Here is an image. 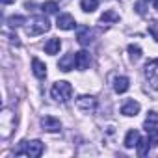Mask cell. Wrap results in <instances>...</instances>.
Wrapping results in <instances>:
<instances>
[{"label": "cell", "instance_id": "cell-10", "mask_svg": "<svg viewBox=\"0 0 158 158\" xmlns=\"http://www.w3.org/2000/svg\"><path fill=\"white\" fill-rule=\"evenodd\" d=\"M58 67H60L63 73H69L71 69H74V67H76V56H74V54H65V56L60 60Z\"/></svg>", "mask_w": 158, "mask_h": 158}, {"label": "cell", "instance_id": "cell-28", "mask_svg": "<svg viewBox=\"0 0 158 158\" xmlns=\"http://www.w3.org/2000/svg\"><path fill=\"white\" fill-rule=\"evenodd\" d=\"M145 2H154V0H145Z\"/></svg>", "mask_w": 158, "mask_h": 158}, {"label": "cell", "instance_id": "cell-15", "mask_svg": "<svg viewBox=\"0 0 158 158\" xmlns=\"http://www.w3.org/2000/svg\"><path fill=\"white\" fill-rule=\"evenodd\" d=\"M128 86H130V82H128L127 76H117L115 80H114V89H115V93H125V91H128Z\"/></svg>", "mask_w": 158, "mask_h": 158}, {"label": "cell", "instance_id": "cell-19", "mask_svg": "<svg viewBox=\"0 0 158 158\" xmlns=\"http://www.w3.org/2000/svg\"><path fill=\"white\" fill-rule=\"evenodd\" d=\"M119 21V13H115L114 10H108L101 15V23H117Z\"/></svg>", "mask_w": 158, "mask_h": 158}, {"label": "cell", "instance_id": "cell-9", "mask_svg": "<svg viewBox=\"0 0 158 158\" xmlns=\"http://www.w3.org/2000/svg\"><path fill=\"white\" fill-rule=\"evenodd\" d=\"M56 26H58L60 30H73L76 24H74V19H73L71 13H61V15H58Z\"/></svg>", "mask_w": 158, "mask_h": 158}, {"label": "cell", "instance_id": "cell-2", "mask_svg": "<svg viewBox=\"0 0 158 158\" xmlns=\"http://www.w3.org/2000/svg\"><path fill=\"white\" fill-rule=\"evenodd\" d=\"M43 143L39 139H32V141H21V145L15 149V156H21V154H26L30 158H37L43 154Z\"/></svg>", "mask_w": 158, "mask_h": 158}, {"label": "cell", "instance_id": "cell-24", "mask_svg": "<svg viewBox=\"0 0 158 158\" xmlns=\"http://www.w3.org/2000/svg\"><path fill=\"white\" fill-rule=\"evenodd\" d=\"M149 141H151V145H158V127L156 128H152V130H149Z\"/></svg>", "mask_w": 158, "mask_h": 158}, {"label": "cell", "instance_id": "cell-22", "mask_svg": "<svg viewBox=\"0 0 158 158\" xmlns=\"http://www.w3.org/2000/svg\"><path fill=\"white\" fill-rule=\"evenodd\" d=\"M26 23V19L23 17V15H11L10 19H8V24H10V28H17V26H23Z\"/></svg>", "mask_w": 158, "mask_h": 158}, {"label": "cell", "instance_id": "cell-27", "mask_svg": "<svg viewBox=\"0 0 158 158\" xmlns=\"http://www.w3.org/2000/svg\"><path fill=\"white\" fill-rule=\"evenodd\" d=\"M154 8H156V10H158V0H154Z\"/></svg>", "mask_w": 158, "mask_h": 158}, {"label": "cell", "instance_id": "cell-4", "mask_svg": "<svg viewBox=\"0 0 158 158\" xmlns=\"http://www.w3.org/2000/svg\"><path fill=\"white\" fill-rule=\"evenodd\" d=\"M48 28H50V23H48L47 17H35V19H32L30 24L26 26V35H30V37L41 35V34L48 32Z\"/></svg>", "mask_w": 158, "mask_h": 158}, {"label": "cell", "instance_id": "cell-20", "mask_svg": "<svg viewBox=\"0 0 158 158\" xmlns=\"http://www.w3.org/2000/svg\"><path fill=\"white\" fill-rule=\"evenodd\" d=\"M97 6H99V0H82V2H80V8H82L86 13L95 11V10H97Z\"/></svg>", "mask_w": 158, "mask_h": 158}, {"label": "cell", "instance_id": "cell-1", "mask_svg": "<svg viewBox=\"0 0 158 158\" xmlns=\"http://www.w3.org/2000/svg\"><path fill=\"white\" fill-rule=\"evenodd\" d=\"M17 127V117L15 114H11L10 110H2V114H0V136H2V139H8L11 136V132L15 130Z\"/></svg>", "mask_w": 158, "mask_h": 158}, {"label": "cell", "instance_id": "cell-25", "mask_svg": "<svg viewBox=\"0 0 158 158\" xmlns=\"http://www.w3.org/2000/svg\"><path fill=\"white\" fill-rule=\"evenodd\" d=\"M149 34L158 41V21H152V23L149 24Z\"/></svg>", "mask_w": 158, "mask_h": 158}, {"label": "cell", "instance_id": "cell-11", "mask_svg": "<svg viewBox=\"0 0 158 158\" xmlns=\"http://www.w3.org/2000/svg\"><path fill=\"white\" fill-rule=\"evenodd\" d=\"M139 108H141V106H139L138 101H127V102L121 106V114L127 115V117H132V115H138Z\"/></svg>", "mask_w": 158, "mask_h": 158}, {"label": "cell", "instance_id": "cell-17", "mask_svg": "<svg viewBox=\"0 0 158 158\" xmlns=\"http://www.w3.org/2000/svg\"><path fill=\"white\" fill-rule=\"evenodd\" d=\"M158 127V114L156 112H149V115H147V119H145V123H143V128L149 132V130H152V128H156Z\"/></svg>", "mask_w": 158, "mask_h": 158}, {"label": "cell", "instance_id": "cell-12", "mask_svg": "<svg viewBox=\"0 0 158 158\" xmlns=\"http://www.w3.org/2000/svg\"><path fill=\"white\" fill-rule=\"evenodd\" d=\"M74 56H76V69L84 71V69H88V67H89V63H91L89 52H86V50H80V52H76Z\"/></svg>", "mask_w": 158, "mask_h": 158}, {"label": "cell", "instance_id": "cell-6", "mask_svg": "<svg viewBox=\"0 0 158 158\" xmlns=\"http://www.w3.org/2000/svg\"><path fill=\"white\" fill-rule=\"evenodd\" d=\"M76 108L82 112H93L97 108V99L91 95H80L76 99Z\"/></svg>", "mask_w": 158, "mask_h": 158}, {"label": "cell", "instance_id": "cell-21", "mask_svg": "<svg viewBox=\"0 0 158 158\" xmlns=\"http://www.w3.org/2000/svg\"><path fill=\"white\" fill-rule=\"evenodd\" d=\"M41 10H43V13L52 15V13H56V11L60 10V6H58L56 2H52V0H48V2H43V4H41Z\"/></svg>", "mask_w": 158, "mask_h": 158}, {"label": "cell", "instance_id": "cell-3", "mask_svg": "<svg viewBox=\"0 0 158 158\" xmlns=\"http://www.w3.org/2000/svg\"><path fill=\"white\" fill-rule=\"evenodd\" d=\"M71 95H73V86L69 82H65V80L56 82L52 86V89H50V97L54 101H58V102H67L71 99Z\"/></svg>", "mask_w": 158, "mask_h": 158}, {"label": "cell", "instance_id": "cell-26", "mask_svg": "<svg viewBox=\"0 0 158 158\" xmlns=\"http://www.w3.org/2000/svg\"><path fill=\"white\" fill-rule=\"evenodd\" d=\"M13 2H15V0H2V4H6V6L8 4H13Z\"/></svg>", "mask_w": 158, "mask_h": 158}, {"label": "cell", "instance_id": "cell-8", "mask_svg": "<svg viewBox=\"0 0 158 158\" xmlns=\"http://www.w3.org/2000/svg\"><path fill=\"white\" fill-rule=\"evenodd\" d=\"M76 39L82 47L89 45L93 41V30H89V26H80L78 28V34H76Z\"/></svg>", "mask_w": 158, "mask_h": 158}, {"label": "cell", "instance_id": "cell-5", "mask_svg": "<svg viewBox=\"0 0 158 158\" xmlns=\"http://www.w3.org/2000/svg\"><path fill=\"white\" fill-rule=\"evenodd\" d=\"M145 78L149 80L151 88L158 89V60H149L145 63Z\"/></svg>", "mask_w": 158, "mask_h": 158}, {"label": "cell", "instance_id": "cell-23", "mask_svg": "<svg viewBox=\"0 0 158 158\" xmlns=\"http://www.w3.org/2000/svg\"><path fill=\"white\" fill-rule=\"evenodd\" d=\"M128 54H130V58L136 61V60L141 58V48H139L138 45H128Z\"/></svg>", "mask_w": 158, "mask_h": 158}, {"label": "cell", "instance_id": "cell-16", "mask_svg": "<svg viewBox=\"0 0 158 158\" xmlns=\"http://www.w3.org/2000/svg\"><path fill=\"white\" fill-rule=\"evenodd\" d=\"M60 48H61V41H60L58 37H52V39H48V41L45 43V52H47V54H58Z\"/></svg>", "mask_w": 158, "mask_h": 158}, {"label": "cell", "instance_id": "cell-7", "mask_svg": "<svg viewBox=\"0 0 158 158\" xmlns=\"http://www.w3.org/2000/svg\"><path fill=\"white\" fill-rule=\"evenodd\" d=\"M39 123H41L43 130H47V132H60V130H61L60 119H56V117H52V115H43V117L39 119Z\"/></svg>", "mask_w": 158, "mask_h": 158}, {"label": "cell", "instance_id": "cell-13", "mask_svg": "<svg viewBox=\"0 0 158 158\" xmlns=\"http://www.w3.org/2000/svg\"><path fill=\"white\" fill-rule=\"evenodd\" d=\"M32 71L37 78H45L47 76V65L39 60V58H34L32 60Z\"/></svg>", "mask_w": 158, "mask_h": 158}, {"label": "cell", "instance_id": "cell-14", "mask_svg": "<svg viewBox=\"0 0 158 158\" xmlns=\"http://www.w3.org/2000/svg\"><path fill=\"white\" fill-rule=\"evenodd\" d=\"M138 141H139V132H138V130H128L127 136H125L123 145H125L127 149H132V147L138 145Z\"/></svg>", "mask_w": 158, "mask_h": 158}, {"label": "cell", "instance_id": "cell-18", "mask_svg": "<svg viewBox=\"0 0 158 158\" xmlns=\"http://www.w3.org/2000/svg\"><path fill=\"white\" fill-rule=\"evenodd\" d=\"M138 154L139 156H147L149 154V151H151V141H149V138H139V141H138Z\"/></svg>", "mask_w": 158, "mask_h": 158}]
</instances>
